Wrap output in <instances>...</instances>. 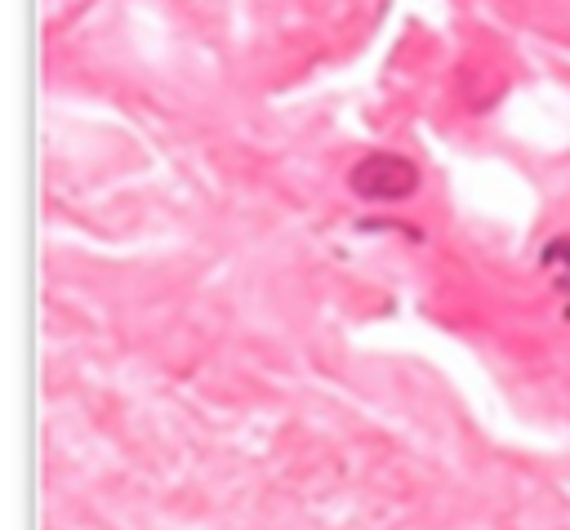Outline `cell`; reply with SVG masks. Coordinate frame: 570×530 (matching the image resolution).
Returning a JSON list of instances; mask_svg holds the SVG:
<instances>
[{
    "label": "cell",
    "mask_w": 570,
    "mask_h": 530,
    "mask_svg": "<svg viewBox=\"0 0 570 530\" xmlns=\"http://www.w3.org/2000/svg\"><path fill=\"white\" fill-rule=\"evenodd\" d=\"M347 183L365 200H405L419 187V169H414V160H405L396 151H365L352 165Z\"/></svg>",
    "instance_id": "1"
},
{
    "label": "cell",
    "mask_w": 570,
    "mask_h": 530,
    "mask_svg": "<svg viewBox=\"0 0 570 530\" xmlns=\"http://www.w3.org/2000/svg\"><path fill=\"white\" fill-rule=\"evenodd\" d=\"M454 94H459V102H463V107L481 111V107L499 102V94H503V76H499L490 62L472 58V62H463V67H459V76H454Z\"/></svg>",
    "instance_id": "2"
},
{
    "label": "cell",
    "mask_w": 570,
    "mask_h": 530,
    "mask_svg": "<svg viewBox=\"0 0 570 530\" xmlns=\"http://www.w3.org/2000/svg\"><path fill=\"white\" fill-rule=\"evenodd\" d=\"M543 267H548L557 281H566V285H570V236L548 241V249H543Z\"/></svg>",
    "instance_id": "3"
}]
</instances>
